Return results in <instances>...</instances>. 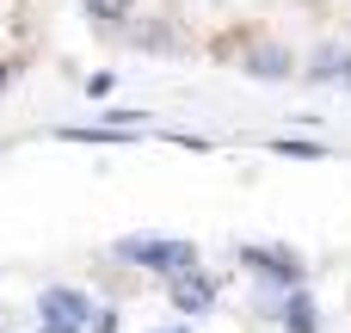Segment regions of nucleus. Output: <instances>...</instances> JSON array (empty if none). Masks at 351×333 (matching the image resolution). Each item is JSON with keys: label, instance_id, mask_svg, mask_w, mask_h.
Here are the masks:
<instances>
[{"label": "nucleus", "instance_id": "1", "mask_svg": "<svg viewBox=\"0 0 351 333\" xmlns=\"http://www.w3.org/2000/svg\"><path fill=\"white\" fill-rule=\"evenodd\" d=\"M117 253H123V260H142V266H154V272H191V266H197V253H191L185 241H117Z\"/></svg>", "mask_w": 351, "mask_h": 333}, {"label": "nucleus", "instance_id": "2", "mask_svg": "<svg viewBox=\"0 0 351 333\" xmlns=\"http://www.w3.org/2000/svg\"><path fill=\"white\" fill-rule=\"evenodd\" d=\"M86 315H93V303H86L80 290H62V284L43 290V321H49V328H68V333H74Z\"/></svg>", "mask_w": 351, "mask_h": 333}, {"label": "nucleus", "instance_id": "3", "mask_svg": "<svg viewBox=\"0 0 351 333\" xmlns=\"http://www.w3.org/2000/svg\"><path fill=\"white\" fill-rule=\"evenodd\" d=\"M241 260H253L265 278H278V284H302V266L284 253V247H241Z\"/></svg>", "mask_w": 351, "mask_h": 333}, {"label": "nucleus", "instance_id": "4", "mask_svg": "<svg viewBox=\"0 0 351 333\" xmlns=\"http://www.w3.org/2000/svg\"><path fill=\"white\" fill-rule=\"evenodd\" d=\"M247 74H259V80H284V74H290V56L271 49V43H259V49H247Z\"/></svg>", "mask_w": 351, "mask_h": 333}, {"label": "nucleus", "instance_id": "5", "mask_svg": "<svg viewBox=\"0 0 351 333\" xmlns=\"http://www.w3.org/2000/svg\"><path fill=\"white\" fill-rule=\"evenodd\" d=\"M210 297H216V290H210V278H197V272L185 278V272H179V284H173V303H179L185 315H197V309H210Z\"/></svg>", "mask_w": 351, "mask_h": 333}, {"label": "nucleus", "instance_id": "6", "mask_svg": "<svg viewBox=\"0 0 351 333\" xmlns=\"http://www.w3.org/2000/svg\"><path fill=\"white\" fill-rule=\"evenodd\" d=\"M308 74H315V80H351V56L346 49H321Z\"/></svg>", "mask_w": 351, "mask_h": 333}, {"label": "nucleus", "instance_id": "7", "mask_svg": "<svg viewBox=\"0 0 351 333\" xmlns=\"http://www.w3.org/2000/svg\"><path fill=\"white\" fill-rule=\"evenodd\" d=\"M284 328L290 333H315V303H308V297H290V303H284Z\"/></svg>", "mask_w": 351, "mask_h": 333}, {"label": "nucleus", "instance_id": "8", "mask_svg": "<svg viewBox=\"0 0 351 333\" xmlns=\"http://www.w3.org/2000/svg\"><path fill=\"white\" fill-rule=\"evenodd\" d=\"M93 19H105V25H117V19H130V0H80Z\"/></svg>", "mask_w": 351, "mask_h": 333}, {"label": "nucleus", "instance_id": "9", "mask_svg": "<svg viewBox=\"0 0 351 333\" xmlns=\"http://www.w3.org/2000/svg\"><path fill=\"white\" fill-rule=\"evenodd\" d=\"M6 80H12V68H6V62H0V93H6Z\"/></svg>", "mask_w": 351, "mask_h": 333}, {"label": "nucleus", "instance_id": "10", "mask_svg": "<svg viewBox=\"0 0 351 333\" xmlns=\"http://www.w3.org/2000/svg\"><path fill=\"white\" fill-rule=\"evenodd\" d=\"M49 333H68V328H49Z\"/></svg>", "mask_w": 351, "mask_h": 333}]
</instances>
